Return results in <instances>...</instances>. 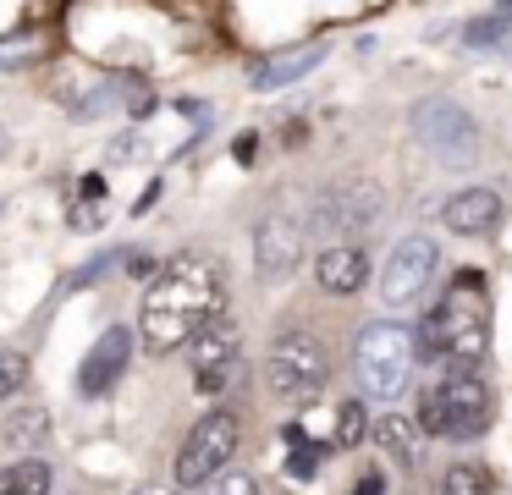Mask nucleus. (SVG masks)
Here are the masks:
<instances>
[{
    "mask_svg": "<svg viewBox=\"0 0 512 495\" xmlns=\"http://www.w3.org/2000/svg\"><path fill=\"white\" fill-rule=\"evenodd\" d=\"M215 314H221V270L204 253H182L149 286L144 314H138V341L155 358H166V352L188 347Z\"/></svg>",
    "mask_w": 512,
    "mask_h": 495,
    "instance_id": "1",
    "label": "nucleus"
},
{
    "mask_svg": "<svg viewBox=\"0 0 512 495\" xmlns=\"http://www.w3.org/2000/svg\"><path fill=\"white\" fill-rule=\"evenodd\" d=\"M424 347V358L452 363L457 374H474V363L490 347V319H485V275H457L452 292L430 308V319L413 336Z\"/></svg>",
    "mask_w": 512,
    "mask_h": 495,
    "instance_id": "2",
    "label": "nucleus"
},
{
    "mask_svg": "<svg viewBox=\"0 0 512 495\" xmlns=\"http://www.w3.org/2000/svg\"><path fill=\"white\" fill-rule=\"evenodd\" d=\"M490 418H496V402L479 374H452L446 385L419 396V429L435 440H474L490 429Z\"/></svg>",
    "mask_w": 512,
    "mask_h": 495,
    "instance_id": "3",
    "label": "nucleus"
},
{
    "mask_svg": "<svg viewBox=\"0 0 512 495\" xmlns=\"http://www.w3.org/2000/svg\"><path fill=\"white\" fill-rule=\"evenodd\" d=\"M237 440H243V418H237L232 407L204 413L177 451V484L182 490H204V484H210L215 473H226V462L237 457Z\"/></svg>",
    "mask_w": 512,
    "mask_h": 495,
    "instance_id": "4",
    "label": "nucleus"
},
{
    "mask_svg": "<svg viewBox=\"0 0 512 495\" xmlns=\"http://www.w3.org/2000/svg\"><path fill=\"white\" fill-rule=\"evenodd\" d=\"M413 358H419V341H413V330L402 325H369L364 336H358L353 347V369H358V385L375 396H397L402 385H408L413 374Z\"/></svg>",
    "mask_w": 512,
    "mask_h": 495,
    "instance_id": "5",
    "label": "nucleus"
},
{
    "mask_svg": "<svg viewBox=\"0 0 512 495\" xmlns=\"http://www.w3.org/2000/svg\"><path fill=\"white\" fill-rule=\"evenodd\" d=\"M325 374H331V358H325L320 336H309V330L281 336L276 347H270V358H265V385H270V396H281V402H309V396H320Z\"/></svg>",
    "mask_w": 512,
    "mask_h": 495,
    "instance_id": "6",
    "label": "nucleus"
},
{
    "mask_svg": "<svg viewBox=\"0 0 512 495\" xmlns=\"http://www.w3.org/2000/svg\"><path fill=\"white\" fill-rule=\"evenodd\" d=\"M435 264H441V248H435L430 237H402L397 248L386 253V264H380V297H386L391 308L419 303L430 275H435Z\"/></svg>",
    "mask_w": 512,
    "mask_h": 495,
    "instance_id": "7",
    "label": "nucleus"
},
{
    "mask_svg": "<svg viewBox=\"0 0 512 495\" xmlns=\"http://www.w3.org/2000/svg\"><path fill=\"white\" fill-rule=\"evenodd\" d=\"M413 132H419L424 149H435L441 160H468L474 154V121H468L463 105L452 99H424L413 110Z\"/></svg>",
    "mask_w": 512,
    "mask_h": 495,
    "instance_id": "8",
    "label": "nucleus"
},
{
    "mask_svg": "<svg viewBox=\"0 0 512 495\" xmlns=\"http://www.w3.org/2000/svg\"><path fill=\"white\" fill-rule=\"evenodd\" d=\"M237 369V325L215 314L210 325L193 336V380H199L204 396H215L226 385V374Z\"/></svg>",
    "mask_w": 512,
    "mask_h": 495,
    "instance_id": "9",
    "label": "nucleus"
},
{
    "mask_svg": "<svg viewBox=\"0 0 512 495\" xmlns=\"http://www.w3.org/2000/svg\"><path fill=\"white\" fill-rule=\"evenodd\" d=\"M303 259V231L287 215H265L254 226V270L259 281H287Z\"/></svg>",
    "mask_w": 512,
    "mask_h": 495,
    "instance_id": "10",
    "label": "nucleus"
},
{
    "mask_svg": "<svg viewBox=\"0 0 512 495\" xmlns=\"http://www.w3.org/2000/svg\"><path fill=\"white\" fill-rule=\"evenodd\" d=\"M127 363H133V330H127V325H111L100 341H94L89 358H83L78 391H83V396H105V391H111V385L127 374Z\"/></svg>",
    "mask_w": 512,
    "mask_h": 495,
    "instance_id": "11",
    "label": "nucleus"
},
{
    "mask_svg": "<svg viewBox=\"0 0 512 495\" xmlns=\"http://www.w3.org/2000/svg\"><path fill=\"white\" fill-rule=\"evenodd\" d=\"M441 220L457 237H490V231L501 226V193H490V187H463V193L446 198Z\"/></svg>",
    "mask_w": 512,
    "mask_h": 495,
    "instance_id": "12",
    "label": "nucleus"
},
{
    "mask_svg": "<svg viewBox=\"0 0 512 495\" xmlns=\"http://www.w3.org/2000/svg\"><path fill=\"white\" fill-rule=\"evenodd\" d=\"M314 281H320L331 297L364 292V281H369V253L358 248V242H331V248L314 259Z\"/></svg>",
    "mask_w": 512,
    "mask_h": 495,
    "instance_id": "13",
    "label": "nucleus"
},
{
    "mask_svg": "<svg viewBox=\"0 0 512 495\" xmlns=\"http://www.w3.org/2000/svg\"><path fill=\"white\" fill-rule=\"evenodd\" d=\"M320 61H325V39H309V44H298V50L259 55V61L248 66V83H254L259 94H270V88H287V83H298V77H303V72H314Z\"/></svg>",
    "mask_w": 512,
    "mask_h": 495,
    "instance_id": "14",
    "label": "nucleus"
},
{
    "mask_svg": "<svg viewBox=\"0 0 512 495\" xmlns=\"http://www.w3.org/2000/svg\"><path fill=\"white\" fill-rule=\"evenodd\" d=\"M375 215H380V193L364 187V182H347V187H336V193L320 198V226L358 231V226H369Z\"/></svg>",
    "mask_w": 512,
    "mask_h": 495,
    "instance_id": "15",
    "label": "nucleus"
},
{
    "mask_svg": "<svg viewBox=\"0 0 512 495\" xmlns=\"http://www.w3.org/2000/svg\"><path fill=\"white\" fill-rule=\"evenodd\" d=\"M369 435L391 451V462H397V468H413V462H419V424H413V418L386 413L375 429H369Z\"/></svg>",
    "mask_w": 512,
    "mask_h": 495,
    "instance_id": "16",
    "label": "nucleus"
},
{
    "mask_svg": "<svg viewBox=\"0 0 512 495\" xmlns=\"http://www.w3.org/2000/svg\"><path fill=\"white\" fill-rule=\"evenodd\" d=\"M0 495H50V462L23 457L0 468Z\"/></svg>",
    "mask_w": 512,
    "mask_h": 495,
    "instance_id": "17",
    "label": "nucleus"
},
{
    "mask_svg": "<svg viewBox=\"0 0 512 495\" xmlns=\"http://www.w3.org/2000/svg\"><path fill=\"white\" fill-rule=\"evenodd\" d=\"M50 413L45 407H23V413H12L6 418V446H17V451H34V446H45L50 440Z\"/></svg>",
    "mask_w": 512,
    "mask_h": 495,
    "instance_id": "18",
    "label": "nucleus"
},
{
    "mask_svg": "<svg viewBox=\"0 0 512 495\" xmlns=\"http://www.w3.org/2000/svg\"><path fill=\"white\" fill-rule=\"evenodd\" d=\"M441 495H496V479H490L485 462H457L441 479Z\"/></svg>",
    "mask_w": 512,
    "mask_h": 495,
    "instance_id": "19",
    "label": "nucleus"
},
{
    "mask_svg": "<svg viewBox=\"0 0 512 495\" xmlns=\"http://www.w3.org/2000/svg\"><path fill=\"white\" fill-rule=\"evenodd\" d=\"M331 440H336V451L364 446V440H369V413H364V402H342V407H336V429H331Z\"/></svg>",
    "mask_w": 512,
    "mask_h": 495,
    "instance_id": "20",
    "label": "nucleus"
},
{
    "mask_svg": "<svg viewBox=\"0 0 512 495\" xmlns=\"http://www.w3.org/2000/svg\"><path fill=\"white\" fill-rule=\"evenodd\" d=\"M45 55V44L34 39V33H17V39H0V66H28Z\"/></svg>",
    "mask_w": 512,
    "mask_h": 495,
    "instance_id": "21",
    "label": "nucleus"
},
{
    "mask_svg": "<svg viewBox=\"0 0 512 495\" xmlns=\"http://www.w3.org/2000/svg\"><path fill=\"white\" fill-rule=\"evenodd\" d=\"M199 495H259V484H254V473H232V468H226V473H215Z\"/></svg>",
    "mask_w": 512,
    "mask_h": 495,
    "instance_id": "22",
    "label": "nucleus"
},
{
    "mask_svg": "<svg viewBox=\"0 0 512 495\" xmlns=\"http://www.w3.org/2000/svg\"><path fill=\"white\" fill-rule=\"evenodd\" d=\"M23 380H28V358L23 352H0V402L12 391H23Z\"/></svg>",
    "mask_w": 512,
    "mask_h": 495,
    "instance_id": "23",
    "label": "nucleus"
},
{
    "mask_svg": "<svg viewBox=\"0 0 512 495\" xmlns=\"http://www.w3.org/2000/svg\"><path fill=\"white\" fill-rule=\"evenodd\" d=\"M501 28H507V17L496 11V17H485V22H468L463 39H468V44H496V39H501Z\"/></svg>",
    "mask_w": 512,
    "mask_h": 495,
    "instance_id": "24",
    "label": "nucleus"
},
{
    "mask_svg": "<svg viewBox=\"0 0 512 495\" xmlns=\"http://www.w3.org/2000/svg\"><path fill=\"white\" fill-rule=\"evenodd\" d=\"M380 490H386V479H380V473H364V484H358L353 495H380Z\"/></svg>",
    "mask_w": 512,
    "mask_h": 495,
    "instance_id": "25",
    "label": "nucleus"
},
{
    "mask_svg": "<svg viewBox=\"0 0 512 495\" xmlns=\"http://www.w3.org/2000/svg\"><path fill=\"white\" fill-rule=\"evenodd\" d=\"M133 495H177V490H171V484H138Z\"/></svg>",
    "mask_w": 512,
    "mask_h": 495,
    "instance_id": "26",
    "label": "nucleus"
}]
</instances>
